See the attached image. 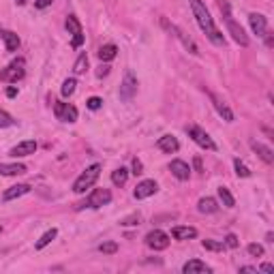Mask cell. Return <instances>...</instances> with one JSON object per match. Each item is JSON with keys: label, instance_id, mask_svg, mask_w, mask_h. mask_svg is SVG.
Returning <instances> with one entry per match:
<instances>
[{"label": "cell", "instance_id": "obj_4", "mask_svg": "<svg viewBox=\"0 0 274 274\" xmlns=\"http://www.w3.org/2000/svg\"><path fill=\"white\" fill-rule=\"evenodd\" d=\"M112 201V193H110V188H94L92 193L86 197L84 204H79L75 206L77 210H84V208H90V210H97L101 206H107Z\"/></svg>", "mask_w": 274, "mask_h": 274}, {"label": "cell", "instance_id": "obj_38", "mask_svg": "<svg viewBox=\"0 0 274 274\" xmlns=\"http://www.w3.org/2000/svg\"><path fill=\"white\" fill-rule=\"evenodd\" d=\"M225 246H229V248H238V244H240V242H238V236L236 234H229L227 238H225V242H223Z\"/></svg>", "mask_w": 274, "mask_h": 274}, {"label": "cell", "instance_id": "obj_2", "mask_svg": "<svg viewBox=\"0 0 274 274\" xmlns=\"http://www.w3.org/2000/svg\"><path fill=\"white\" fill-rule=\"evenodd\" d=\"M219 7H221V13H223V22H225V26H227V30H229V34H231V39L238 43V45H242V47H246L248 45V37L244 34V30H242V26L238 24L236 19H234V15H231V9H229V5L225 3V0H221L219 3Z\"/></svg>", "mask_w": 274, "mask_h": 274}, {"label": "cell", "instance_id": "obj_21", "mask_svg": "<svg viewBox=\"0 0 274 274\" xmlns=\"http://www.w3.org/2000/svg\"><path fill=\"white\" fill-rule=\"evenodd\" d=\"M0 37H3L5 41V47H7V52H17V47H19V37L13 32V30H0Z\"/></svg>", "mask_w": 274, "mask_h": 274}, {"label": "cell", "instance_id": "obj_16", "mask_svg": "<svg viewBox=\"0 0 274 274\" xmlns=\"http://www.w3.org/2000/svg\"><path fill=\"white\" fill-rule=\"evenodd\" d=\"M37 150V141L34 139H26V141H19L15 148H11V157H28V154H34Z\"/></svg>", "mask_w": 274, "mask_h": 274}, {"label": "cell", "instance_id": "obj_17", "mask_svg": "<svg viewBox=\"0 0 274 274\" xmlns=\"http://www.w3.org/2000/svg\"><path fill=\"white\" fill-rule=\"evenodd\" d=\"M157 148L163 150V152H167V154H174V152L180 150V144H178V139L174 135H163L157 141Z\"/></svg>", "mask_w": 274, "mask_h": 274}, {"label": "cell", "instance_id": "obj_15", "mask_svg": "<svg viewBox=\"0 0 274 274\" xmlns=\"http://www.w3.org/2000/svg\"><path fill=\"white\" fill-rule=\"evenodd\" d=\"M170 172L178 178V180H182V182L191 178V167H188V163H184V161H180V159H176V161L170 163Z\"/></svg>", "mask_w": 274, "mask_h": 274}, {"label": "cell", "instance_id": "obj_18", "mask_svg": "<svg viewBox=\"0 0 274 274\" xmlns=\"http://www.w3.org/2000/svg\"><path fill=\"white\" fill-rule=\"evenodd\" d=\"M251 148H253V152H257V157L264 161V163H274V152H272V148L270 146H266V144H261V141H251Z\"/></svg>", "mask_w": 274, "mask_h": 274}, {"label": "cell", "instance_id": "obj_45", "mask_svg": "<svg viewBox=\"0 0 274 274\" xmlns=\"http://www.w3.org/2000/svg\"><path fill=\"white\" fill-rule=\"evenodd\" d=\"M195 170H197V172H201V159H199V157L195 159Z\"/></svg>", "mask_w": 274, "mask_h": 274}, {"label": "cell", "instance_id": "obj_39", "mask_svg": "<svg viewBox=\"0 0 274 274\" xmlns=\"http://www.w3.org/2000/svg\"><path fill=\"white\" fill-rule=\"evenodd\" d=\"M52 5V0H34V7L37 9H47Z\"/></svg>", "mask_w": 274, "mask_h": 274}, {"label": "cell", "instance_id": "obj_25", "mask_svg": "<svg viewBox=\"0 0 274 274\" xmlns=\"http://www.w3.org/2000/svg\"><path fill=\"white\" fill-rule=\"evenodd\" d=\"M116 56H118V47L114 43L101 45V50H99V60L101 62H110V60H114Z\"/></svg>", "mask_w": 274, "mask_h": 274}, {"label": "cell", "instance_id": "obj_11", "mask_svg": "<svg viewBox=\"0 0 274 274\" xmlns=\"http://www.w3.org/2000/svg\"><path fill=\"white\" fill-rule=\"evenodd\" d=\"M67 30H69L71 37H73V41H71L73 47H81V43H84V30H81V24L75 15L67 17Z\"/></svg>", "mask_w": 274, "mask_h": 274}, {"label": "cell", "instance_id": "obj_20", "mask_svg": "<svg viewBox=\"0 0 274 274\" xmlns=\"http://www.w3.org/2000/svg\"><path fill=\"white\" fill-rule=\"evenodd\" d=\"M182 272L184 274H197V272H212V268L208 264H204V261H199V259H191L182 266Z\"/></svg>", "mask_w": 274, "mask_h": 274}, {"label": "cell", "instance_id": "obj_30", "mask_svg": "<svg viewBox=\"0 0 274 274\" xmlns=\"http://www.w3.org/2000/svg\"><path fill=\"white\" fill-rule=\"evenodd\" d=\"M75 86H77V81H75V77H69V79H65V84H62V88H60V92H62V97H71V94L75 92Z\"/></svg>", "mask_w": 274, "mask_h": 274}, {"label": "cell", "instance_id": "obj_6", "mask_svg": "<svg viewBox=\"0 0 274 274\" xmlns=\"http://www.w3.org/2000/svg\"><path fill=\"white\" fill-rule=\"evenodd\" d=\"M186 133H188V137L195 141L197 146H201L204 150H217V144L212 141V137L206 133L204 129H199L197 124H191V127H186Z\"/></svg>", "mask_w": 274, "mask_h": 274}, {"label": "cell", "instance_id": "obj_7", "mask_svg": "<svg viewBox=\"0 0 274 274\" xmlns=\"http://www.w3.org/2000/svg\"><path fill=\"white\" fill-rule=\"evenodd\" d=\"M163 26H165V28H170V32H174V37H176L178 41H182V45L186 47V52H188V54H193V56H199V47L195 45V41L191 39L188 34H184L180 28H178V26H174V24H170L167 19H163Z\"/></svg>", "mask_w": 274, "mask_h": 274}, {"label": "cell", "instance_id": "obj_35", "mask_svg": "<svg viewBox=\"0 0 274 274\" xmlns=\"http://www.w3.org/2000/svg\"><path fill=\"white\" fill-rule=\"evenodd\" d=\"M15 120L11 118V114H7L5 110H0V129H7V127H11Z\"/></svg>", "mask_w": 274, "mask_h": 274}, {"label": "cell", "instance_id": "obj_29", "mask_svg": "<svg viewBox=\"0 0 274 274\" xmlns=\"http://www.w3.org/2000/svg\"><path fill=\"white\" fill-rule=\"evenodd\" d=\"M86 69H88V56H86V54H79V58H77V60H75V65H73L75 75H81Z\"/></svg>", "mask_w": 274, "mask_h": 274}, {"label": "cell", "instance_id": "obj_13", "mask_svg": "<svg viewBox=\"0 0 274 274\" xmlns=\"http://www.w3.org/2000/svg\"><path fill=\"white\" fill-rule=\"evenodd\" d=\"M159 191V184L154 182V180H141L137 186H135V191H133V197L135 199H146V197H150V195H154Z\"/></svg>", "mask_w": 274, "mask_h": 274}, {"label": "cell", "instance_id": "obj_36", "mask_svg": "<svg viewBox=\"0 0 274 274\" xmlns=\"http://www.w3.org/2000/svg\"><path fill=\"white\" fill-rule=\"evenodd\" d=\"M246 251H248V255H253V257H261L264 255V246L261 244H248Z\"/></svg>", "mask_w": 274, "mask_h": 274}, {"label": "cell", "instance_id": "obj_34", "mask_svg": "<svg viewBox=\"0 0 274 274\" xmlns=\"http://www.w3.org/2000/svg\"><path fill=\"white\" fill-rule=\"evenodd\" d=\"M201 246H204L206 251H223V248H225V244L217 242V240H204V242H201Z\"/></svg>", "mask_w": 274, "mask_h": 274}, {"label": "cell", "instance_id": "obj_10", "mask_svg": "<svg viewBox=\"0 0 274 274\" xmlns=\"http://www.w3.org/2000/svg\"><path fill=\"white\" fill-rule=\"evenodd\" d=\"M146 244L152 248V251H165L170 246V236L161 231V229H152L148 236H146Z\"/></svg>", "mask_w": 274, "mask_h": 274}, {"label": "cell", "instance_id": "obj_40", "mask_svg": "<svg viewBox=\"0 0 274 274\" xmlns=\"http://www.w3.org/2000/svg\"><path fill=\"white\" fill-rule=\"evenodd\" d=\"M107 73H110V67L103 65V67H99V71H97V77H105Z\"/></svg>", "mask_w": 274, "mask_h": 274}, {"label": "cell", "instance_id": "obj_19", "mask_svg": "<svg viewBox=\"0 0 274 274\" xmlns=\"http://www.w3.org/2000/svg\"><path fill=\"white\" fill-rule=\"evenodd\" d=\"M26 172V165L22 163H0V176H22Z\"/></svg>", "mask_w": 274, "mask_h": 274}, {"label": "cell", "instance_id": "obj_3", "mask_svg": "<svg viewBox=\"0 0 274 274\" xmlns=\"http://www.w3.org/2000/svg\"><path fill=\"white\" fill-rule=\"evenodd\" d=\"M99 176H101V165L99 163H94V165H90V167H86V172H81L79 178L73 182V193H77V195L86 193V191L92 188L94 182L99 180Z\"/></svg>", "mask_w": 274, "mask_h": 274}, {"label": "cell", "instance_id": "obj_47", "mask_svg": "<svg viewBox=\"0 0 274 274\" xmlns=\"http://www.w3.org/2000/svg\"><path fill=\"white\" fill-rule=\"evenodd\" d=\"M0 231H3V227H0Z\"/></svg>", "mask_w": 274, "mask_h": 274}, {"label": "cell", "instance_id": "obj_9", "mask_svg": "<svg viewBox=\"0 0 274 274\" xmlns=\"http://www.w3.org/2000/svg\"><path fill=\"white\" fill-rule=\"evenodd\" d=\"M54 116L60 122H75L77 120V107L71 105V103H60L58 101L54 105Z\"/></svg>", "mask_w": 274, "mask_h": 274}, {"label": "cell", "instance_id": "obj_14", "mask_svg": "<svg viewBox=\"0 0 274 274\" xmlns=\"http://www.w3.org/2000/svg\"><path fill=\"white\" fill-rule=\"evenodd\" d=\"M248 24H251V28H253V32L257 34V37H266V32H268V19H266V15L251 13V15H248Z\"/></svg>", "mask_w": 274, "mask_h": 274}, {"label": "cell", "instance_id": "obj_22", "mask_svg": "<svg viewBox=\"0 0 274 274\" xmlns=\"http://www.w3.org/2000/svg\"><path fill=\"white\" fill-rule=\"evenodd\" d=\"M26 193H30V184H15V186H11V188L5 191L3 199L5 201H11V199H17V197L26 195Z\"/></svg>", "mask_w": 274, "mask_h": 274}, {"label": "cell", "instance_id": "obj_44", "mask_svg": "<svg viewBox=\"0 0 274 274\" xmlns=\"http://www.w3.org/2000/svg\"><path fill=\"white\" fill-rule=\"evenodd\" d=\"M15 94H17V90H15V88H9V90H7V97H11V99H13Z\"/></svg>", "mask_w": 274, "mask_h": 274}, {"label": "cell", "instance_id": "obj_5", "mask_svg": "<svg viewBox=\"0 0 274 274\" xmlns=\"http://www.w3.org/2000/svg\"><path fill=\"white\" fill-rule=\"evenodd\" d=\"M24 75H26V60H24V58H15L7 69H3L0 79L9 81V84H15V81H19Z\"/></svg>", "mask_w": 274, "mask_h": 274}, {"label": "cell", "instance_id": "obj_32", "mask_svg": "<svg viewBox=\"0 0 274 274\" xmlns=\"http://www.w3.org/2000/svg\"><path fill=\"white\" fill-rule=\"evenodd\" d=\"M139 221H141L139 212H133V214H131V217L122 219V221H120V225H122V227H133V225H139Z\"/></svg>", "mask_w": 274, "mask_h": 274}, {"label": "cell", "instance_id": "obj_46", "mask_svg": "<svg viewBox=\"0 0 274 274\" xmlns=\"http://www.w3.org/2000/svg\"><path fill=\"white\" fill-rule=\"evenodd\" d=\"M17 5H26V0H17Z\"/></svg>", "mask_w": 274, "mask_h": 274}, {"label": "cell", "instance_id": "obj_43", "mask_svg": "<svg viewBox=\"0 0 274 274\" xmlns=\"http://www.w3.org/2000/svg\"><path fill=\"white\" fill-rule=\"evenodd\" d=\"M259 270H261V272H274V266H272V264H264Z\"/></svg>", "mask_w": 274, "mask_h": 274}, {"label": "cell", "instance_id": "obj_23", "mask_svg": "<svg viewBox=\"0 0 274 274\" xmlns=\"http://www.w3.org/2000/svg\"><path fill=\"white\" fill-rule=\"evenodd\" d=\"M197 210L201 214H214L219 210V204H217V199H212V197H201L197 201Z\"/></svg>", "mask_w": 274, "mask_h": 274}, {"label": "cell", "instance_id": "obj_8", "mask_svg": "<svg viewBox=\"0 0 274 274\" xmlns=\"http://www.w3.org/2000/svg\"><path fill=\"white\" fill-rule=\"evenodd\" d=\"M135 94H137V79L133 75V71H127L122 84H120V101L129 103L131 99L135 97Z\"/></svg>", "mask_w": 274, "mask_h": 274}, {"label": "cell", "instance_id": "obj_24", "mask_svg": "<svg viewBox=\"0 0 274 274\" xmlns=\"http://www.w3.org/2000/svg\"><path fill=\"white\" fill-rule=\"evenodd\" d=\"M172 236L176 240H191V238L197 236V229L195 227H182V225H178V227L172 229Z\"/></svg>", "mask_w": 274, "mask_h": 274}, {"label": "cell", "instance_id": "obj_37", "mask_svg": "<svg viewBox=\"0 0 274 274\" xmlns=\"http://www.w3.org/2000/svg\"><path fill=\"white\" fill-rule=\"evenodd\" d=\"M101 105H103V99H99V97H90V99L86 101V107H88V110H101Z\"/></svg>", "mask_w": 274, "mask_h": 274}, {"label": "cell", "instance_id": "obj_28", "mask_svg": "<svg viewBox=\"0 0 274 274\" xmlns=\"http://www.w3.org/2000/svg\"><path fill=\"white\" fill-rule=\"evenodd\" d=\"M219 199L223 201L225 208H234V206H236V199H234V195L229 193L227 186H219Z\"/></svg>", "mask_w": 274, "mask_h": 274}, {"label": "cell", "instance_id": "obj_12", "mask_svg": "<svg viewBox=\"0 0 274 274\" xmlns=\"http://www.w3.org/2000/svg\"><path fill=\"white\" fill-rule=\"evenodd\" d=\"M208 97H210V101H212V105H214V110L219 112V116H223V120H225V122H234V112L227 107V103H225L217 92H208Z\"/></svg>", "mask_w": 274, "mask_h": 274}, {"label": "cell", "instance_id": "obj_41", "mask_svg": "<svg viewBox=\"0 0 274 274\" xmlns=\"http://www.w3.org/2000/svg\"><path fill=\"white\" fill-rule=\"evenodd\" d=\"M133 174H135V176H139V174H141V163H139L137 159L133 161Z\"/></svg>", "mask_w": 274, "mask_h": 274}, {"label": "cell", "instance_id": "obj_33", "mask_svg": "<svg viewBox=\"0 0 274 274\" xmlns=\"http://www.w3.org/2000/svg\"><path fill=\"white\" fill-rule=\"evenodd\" d=\"M99 251H101L103 255H114V253L118 251V244H116V242H101V244H99Z\"/></svg>", "mask_w": 274, "mask_h": 274}, {"label": "cell", "instance_id": "obj_27", "mask_svg": "<svg viewBox=\"0 0 274 274\" xmlns=\"http://www.w3.org/2000/svg\"><path fill=\"white\" fill-rule=\"evenodd\" d=\"M127 180H129V170H127V167H118V170L112 172V182H114L116 186L127 184Z\"/></svg>", "mask_w": 274, "mask_h": 274}, {"label": "cell", "instance_id": "obj_42", "mask_svg": "<svg viewBox=\"0 0 274 274\" xmlns=\"http://www.w3.org/2000/svg\"><path fill=\"white\" fill-rule=\"evenodd\" d=\"M240 272H248V274H257L259 270H257V268H253V266H242V268H240Z\"/></svg>", "mask_w": 274, "mask_h": 274}, {"label": "cell", "instance_id": "obj_31", "mask_svg": "<svg viewBox=\"0 0 274 274\" xmlns=\"http://www.w3.org/2000/svg\"><path fill=\"white\" fill-rule=\"evenodd\" d=\"M234 167H236V174H238V178H248L251 176V170L246 167V165L240 161V159H236L234 161Z\"/></svg>", "mask_w": 274, "mask_h": 274}, {"label": "cell", "instance_id": "obj_26", "mask_svg": "<svg viewBox=\"0 0 274 274\" xmlns=\"http://www.w3.org/2000/svg\"><path fill=\"white\" fill-rule=\"evenodd\" d=\"M58 236V229L56 227H52V229H47L41 238H39V240H37V244H34V248H37V251H41V248H45L47 244H50L52 240H54V238Z\"/></svg>", "mask_w": 274, "mask_h": 274}, {"label": "cell", "instance_id": "obj_1", "mask_svg": "<svg viewBox=\"0 0 274 274\" xmlns=\"http://www.w3.org/2000/svg\"><path fill=\"white\" fill-rule=\"evenodd\" d=\"M188 3H191V11H193V17L197 22V26L204 30V34L214 45L223 47L225 45V37H223V32L217 28V24H214L210 11L206 9V5L201 3V0H188Z\"/></svg>", "mask_w": 274, "mask_h": 274}]
</instances>
